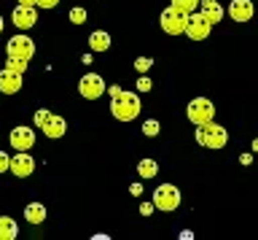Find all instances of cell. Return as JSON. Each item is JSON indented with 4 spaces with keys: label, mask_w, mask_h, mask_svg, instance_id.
<instances>
[{
    "label": "cell",
    "mask_w": 258,
    "mask_h": 240,
    "mask_svg": "<svg viewBox=\"0 0 258 240\" xmlns=\"http://www.w3.org/2000/svg\"><path fill=\"white\" fill-rule=\"evenodd\" d=\"M59 0H38V9H54Z\"/></svg>",
    "instance_id": "83f0119b"
},
{
    "label": "cell",
    "mask_w": 258,
    "mask_h": 240,
    "mask_svg": "<svg viewBox=\"0 0 258 240\" xmlns=\"http://www.w3.org/2000/svg\"><path fill=\"white\" fill-rule=\"evenodd\" d=\"M6 68H8V70H16V73H24V70H27V60H14V57H6Z\"/></svg>",
    "instance_id": "44dd1931"
},
{
    "label": "cell",
    "mask_w": 258,
    "mask_h": 240,
    "mask_svg": "<svg viewBox=\"0 0 258 240\" xmlns=\"http://www.w3.org/2000/svg\"><path fill=\"white\" fill-rule=\"evenodd\" d=\"M70 22H73V25H84V22H86V9H81V6H78V9H73L70 11Z\"/></svg>",
    "instance_id": "603a6c76"
},
{
    "label": "cell",
    "mask_w": 258,
    "mask_h": 240,
    "mask_svg": "<svg viewBox=\"0 0 258 240\" xmlns=\"http://www.w3.org/2000/svg\"><path fill=\"white\" fill-rule=\"evenodd\" d=\"M6 170H11V157L0 151V173H6Z\"/></svg>",
    "instance_id": "4316f807"
},
{
    "label": "cell",
    "mask_w": 258,
    "mask_h": 240,
    "mask_svg": "<svg viewBox=\"0 0 258 240\" xmlns=\"http://www.w3.org/2000/svg\"><path fill=\"white\" fill-rule=\"evenodd\" d=\"M40 130L46 132V138H62V135L68 132V122H64L62 116H54V114H51V116L46 119V124L40 127Z\"/></svg>",
    "instance_id": "5bb4252c"
},
{
    "label": "cell",
    "mask_w": 258,
    "mask_h": 240,
    "mask_svg": "<svg viewBox=\"0 0 258 240\" xmlns=\"http://www.w3.org/2000/svg\"><path fill=\"white\" fill-rule=\"evenodd\" d=\"M19 6H38V0H19Z\"/></svg>",
    "instance_id": "1f68e13d"
},
{
    "label": "cell",
    "mask_w": 258,
    "mask_h": 240,
    "mask_svg": "<svg viewBox=\"0 0 258 240\" xmlns=\"http://www.w3.org/2000/svg\"><path fill=\"white\" fill-rule=\"evenodd\" d=\"M16 232H19V227L11 216H0V240H14Z\"/></svg>",
    "instance_id": "ac0fdd59"
},
{
    "label": "cell",
    "mask_w": 258,
    "mask_h": 240,
    "mask_svg": "<svg viewBox=\"0 0 258 240\" xmlns=\"http://www.w3.org/2000/svg\"><path fill=\"white\" fill-rule=\"evenodd\" d=\"M11 19H14L16 30H30L38 22V11H35V6H19V9H14Z\"/></svg>",
    "instance_id": "30bf717a"
},
{
    "label": "cell",
    "mask_w": 258,
    "mask_h": 240,
    "mask_svg": "<svg viewBox=\"0 0 258 240\" xmlns=\"http://www.w3.org/2000/svg\"><path fill=\"white\" fill-rule=\"evenodd\" d=\"M197 140H199V146H205V149H223L226 143H229V132H226V127H221V124L207 122V124L197 127Z\"/></svg>",
    "instance_id": "7a4b0ae2"
},
{
    "label": "cell",
    "mask_w": 258,
    "mask_h": 240,
    "mask_svg": "<svg viewBox=\"0 0 258 240\" xmlns=\"http://www.w3.org/2000/svg\"><path fill=\"white\" fill-rule=\"evenodd\" d=\"M199 11L205 14V17L213 22V25H218V22L223 19V9H221V3H218V0H202V3H199Z\"/></svg>",
    "instance_id": "9a60e30c"
},
{
    "label": "cell",
    "mask_w": 258,
    "mask_h": 240,
    "mask_svg": "<svg viewBox=\"0 0 258 240\" xmlns=\"http://www.w3.org/2000/svg\"><path fill=\"white\" fill-rule=\"evenodd\" d=\"M22 76L24 73H16V70H0V92L3 94H16L22 89Z\"/></svg>",
    "instance_id": "4fadbf2b"
},
{
    "label": "cell",
    "mask_w": 258,
    "mask_h": 240,
    "mask_svg": "<svg viewBox=\"0 0 258 240\" xmlns=\"http://www.w3.org/2000/svg\"><path fill=\"white\" fill-rule=\"evenodd\" d=\"M140 98L132 92H121L113 98V106H110V114L118 119V122H132L135 116H140Z\"/></svg>",
    "instance_id": "6da1fadb"
},
{
    "label": "cell",
    "mask_w": 258,
    "mask_h": 240,
    "mask_svg": "<svg viewBox=\"0 0 258 240\" xmlns=\"http://www.w3.org/2000/svg\"><path fill=\"white\" fill-rule=\"evenodd\" d=\"M0 30H3V17H0Z\"/></svg>",
    "instance_id": "836d02e7"
},
{
    "label": "cell",
    "mask_w": 258,
    "mask_h": 240,
    "mask_svg": "<svg viewBox=\"0 0 258 240\" xmlns=\"http://www.w3.org/2000/svg\"><path fill=\"white\" fill-rule=\"evenodd\" d=\"M48 116H51V111H46V108H40V111H38V114H35V116H32V122H35V127H43Z\"/></svg>",
    "instance_id": "d4e9b609"
},
{
    "label": "cell",
    "mask_w": 258,
    "mask_h": 240,
    "mask_svg": "<svg viewBox=\"0 0 258 240\" xmlns=\"http://www.w3.org/2000/svg\"><path fill=\"white\" fill-rule=\"evenodd\" d=\"M143 132L148 135V138H156V135L161 132V124L156 122V119H148V122L143 124Z\"/></svg>",
    "instance_id": "7402d4cb"
},
{
    "label": "cell",
    "mask_w": 258,
    "mask_h": 240,
    "mask_svg": "<svg viewBox=\"0 0 258 240\" xmlns=\"http://www.w3.org/2000/svg\"><path fill=\"white\" fill-rule=\"evenodd\" d=\"M32 170H35V159L27 151H16L11 157V173L16 178H27V175H32Z\"/></svg>",
    "instance_id": "9c48e42d"
},
{
    "label": "cell",
    "mask_w": 258,
    "mask_h": 240,
    "mask_svg": "<svg viewBox=\"0 0 258 240\" xmlns=\"http://www.w3.org/2000/svg\"><path fill=\"white\" fill-rule=\"evenodd\" d=\"M253 0H231V6H229V17L234 22H250L253 19Z\"/></svg>",
    "instance_id": "7c38bea8"
},
{
    "label": "cell",
    "mask_w": 258,
    "mask_h": 240,
    "mask_svg": "<svg viewBox=\"0 0 258 240\" xmlns=\"http://www.w3.org/2000/svg\"><path fill=\"white\" fill-rule=\"evenodd\" d=\"M159 22H161V30H164L167 35H180V33H185V22H188V14L180 11V9H175V6H169V9L161 11Z\"/></svg>",
    "instance_id": "3957f363"
},
{
    "label": "cell",
    "mask_w": 258,
    "mask_h": 240,
    "mask_svg": "<svg viewBox=\"0 0 258 240\" xmlns=\"http://www.w3.org/2000/svg\"><path fill=\"white\" fill-rule=\"evenodd\" d=\"M153 205H156L159 211H175V208L180 205V191H177V186H172V183L156 186V191H153Z\"/></svg>",
    "instance_id": "8992f818"
},
{
    "label": "cell",
    "mask_w": 258,
    "mask_h": 240,
    "mask_svg": "<svg viewBox=\"0 0 258 240\" xmlns=\"http://www.w3.org/2000/svg\"><path fill=\"white\" fill-rule=\"evenodd\" d=\"M132 195H135V197L143 195V183H132Z\"/></svg>",
    "instance_id": "f546056e"
},
{
    "label": "cell",
    "mask_w": 258,
    "mask_h": 240,
    "mask_svg": "<svg viewBox=\"0 0 258 240\" xmlns=\"http://www.w3.org/2000/svg\"><path fill=\"white\" fill-rule=\"evenodd\" d=\"M210 30H213V22H210L202 11L188 14V22H185V35H188L191 41H205V38L210 35Z\"/></svg>",
    "instance_id": "52a82bcc"
},
{
    "label": "cell",
    "mask_w": 258,
    "mask_h": 240,
    "mask_svg": "<svg viewBox=\"0 0 258 240\" xmlns=\"http://www.w3.org/2000/svg\"><path fill=\"white\" fill-rule=\"evenodd\" d=\"M199 3H202V0H172L175 9H180V11H185V14H194V11L199 9Z\"/></svg>",
    "instance_id": "ffe728a7"
},
{
    "label": "cell",
    "mask_w": 258,
    "mask_h": 240,
    "mask_svg": "<svg viewBox=\"0 0 258 240\" xmlns=\"http://www.w3.org/2000/svg\"><path fill=\"white\" fill-rule=\"evenodd\" d=\"M24 219H27L30 224H43V221H46V208H43V203H30L27 208H24Z\"/></svg>",
    "instance_id": "e0dca14e"
},
{
    "label": "cell",
    "mask_w": 258,
    "mask_h": 240,
    "mask_svg": "<svg viewBox=\"0 0 258 240\" xmlns=\"http://www.w3.org/2000/svg\"><path fill=\"white\" fill-rule=\"evenodd\" d=\"M185 114H188V119L199 127V124L213 122V116H215V106H213V103H210L207 98H194V100L188 103V111H185Z\"/></svg>",
    "instance_id": "5b68a950"
},
{
    "label": "cell",
    "mask_w": 258,
    "mask_h": 240,
    "mask_svg": "<svg viewBox=\"0 0 258 240\" xmlns=\"http://www.w3.org/2000/svg\"><path fill=\"white\" fill-rule=\"evenodd\" d=\"M239 159H242V165H250V162H253V157H250V154H242Z\"/></svg>",
    "instance_id": "4dcf8cb0"
},
{
    "label": "cell",
    "mask_w": 258,
    "mask_h": 240,
    "mask_svg": "<svg viewBox=\"0 0 258 240\" xmlns=\"http://www.w3.org/2000/svg\"><path fill=\"white\" fill-rule=\"evenodd\" d=\"M11 146L16 151H30L32 149V143H35V132L30 130V127H14L11 130Z\"/></svg>",
    "instance_id": "8fae6325"
},
{
    "label": "cell",
    "mask_w": 258,
    "mask_h": 240,
    "mask_svg": "<svg viewBox=\"0 0 258 240\" xmlns=\"http://www.w3.org/2000/svg\"><path fill=\"white\" fill-rule=\"evenodd\" d=\"M253 151H258V138L253 140Z\"/></svg>",
    "instance_id": "d6a6232c"
},
{
    "label": "cell",
    "mask_w": 258,
    "mask_h": 240,
    "mask_svg": "<svg viewBox=\"0 0 258 240\" xmlns=\"http://www.w3.org/2000/svg\"><path fill=\"white\" fill-rule=\"evenodd\" d=\"M151 78L148 76H140V78H137V92H151Z\"/></svg>",
    "instance_id": "484cf974"
},
{
    "label": "cell",
    "mask_w": 258,
    "mask_h": 240,
    "mask_svg": "<svg viewBox=\"0 0 258 240\" xmlns=\"http://www.w3.org/2000/svg\"><path fill=\"white\" fill-rule=\"evenodd\" d=\"M153 208H156V205H148V203H143V205H140V213H143V216H151V211H153Z\"/></svg>",
    "instance_id": "f1b7e54d"
},
{
    "label": "cell",
    "mask_w": 258,
    "mask_h": 240,
    "mask_svg": "<svg viewBox=\"0 0 258 240\" xmlns=\"http://www.w3.org/2000/svg\"><path fill=\"white\" fill-rule=\"evenodd\" d=\"M78 92H81V98H86V100L102 98V94H105V81H102V76L86 73V76L78 81Z\"/></svg>",
    "instance_id": "ba28073f"
},
{
    "label": "cell",
    "mask_w": 258,
    "mask_h": 240,
    "mask_svg": "<svg viewBox=\"0 0 258 240\" xmlns=\"http://www.w3.org/2000/svg\"><path fill=\"white\" fill-rule=\"evenodd\" d=\"M32 54H35V43H32L30 35H14L11 41L6 43V57H14V60H32Z\"/></svg>",
    "instance_id": "277c9868"
},
{
    "label": "cell",
    "mask_w": 258,
    "mask_h": 240,
    "mask_svg": "<svg viewBox=\"0 0 258 240\" xmlns=\"http://www.w3.org/2000/svg\"><path fill=\"white\" fill-rule=\"evenodd\" d=\"M89 46H92V52H108L110 49V35L105 33V30H94V33L89 35Z\"/></svg>",
    "instance_id": "2e32d148"
},
{
    "label": "cell",
    "mask_w": 258,
    "mask_h": 240,
    "mask_svg": "<svg viewBox=\"0 0 258 240\" xmlns=\"http://www.w3.org/2000/svg\"><path fill=\"white\" fill-rule=\"evenodd\" d=\"M151 65H153V60H148V57H137V60H135V70H137V73L151 70Z\"/></svg>",
    "instance_id": "cb8c5ba5"
},
{
    "label": "cell",
    "mask_w": 258,
    "mask_h": 240,
    "mask_svg": "<svg viewBox=\"0 0 258 240\" xmlns=\"http://www.w3.org/2000/svg\"><path fill=\"white\" fill-rule=\"evenodd\" d=\"M137 173H140V178H153V175L159 173L156 159H140V165H137Z\"/></svg>",
    "instance_id": "d6986e66"
}]
</instances>
